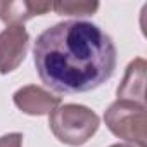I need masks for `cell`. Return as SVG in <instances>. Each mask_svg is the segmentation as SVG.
<instances>
[{"label": "cell", "mask_w": 147, "mask_h": 147, "mask_svg": "<svg viewBox=\"0 0 147 147\" xmlns=\"http://www.w3.org/2000/svg\"><path fill=\"white\" fill-rule=\"evenodd\" d=\"M113 38L90 21H64L42 31L33 45V61L43 85L59 94L99 88L116 69Z\"/></svg>", "instance_id": "1"}, {"label": "cell", "mask_w": 147, "mask_h": 147, "mask_svg": "<svg viewBox=\"0 0 147 147\" xmlns=\"http://www.w3.org/2000/svg\"><path fill=\"white\" fill-rule=\"evenodd\" d=\"M99 125V116L82 104H61L49 114V126L54 137L73 147L87 144L97 133Z\"/></svg>", "instance_id": "2"}, {"label": "cell", "mask_w": 147, "mask_h": 147, "mask_svg": "<svg viewBox=\"0 0 147 147\" xmlns=\"http://www.w3.org/2000/svg\"><path fill=\"white\" fill-rule=\"evenodd\" d=\"M104 121L113 135L137 147H145V106L128 100H116L106 109Z\"/></svg>", "instance_id": "3"}, {"label": "cell", "mask_w": 147, "mask_h": 147, "mask_svg": "<svg viewBox=\"0 0 147 147\" xmlns=\"http://www.w3.org/2000/svg\"><path fill=\"white\" fill-rule=\"evenodd\" d=\"M30 47V35L24 26H7L0 33V75L16 71L24 61Z\"/></svg>", "instance_id": "4"}, {"label": "cell", "mask_w": 147, "mask_h": 147, "mask_svg": "<svg viewBox=\"0 0 147 147\" xmlns=\"http://www.w3.org/2000/svg\"><path fill=\"white\" fill-rule=\"evenodd\" d=\"M12 100L19 111H23L28 116H43L50 114L55 107L61 106V97L54 95L52 92L36 87V85H26L14 92Z\"/></svg>", "instance_id": "5"}, {"label": "cell", "mask_w": 147, "mask_h": 147, "mask_svg": "<svg viewBox=\"0 0 147 147\" xmlns=\"http://www.w3.org/2000/svg\"><path fill=\"white\" fill-rule=\"evenodd\" d=\"M145 69L147 62L142 57L133 59L125 71V76L116 90L118 100H128L145 106Z\"/></svg>", "instance_id": "6"}, {"label": "cell", "mask_w": 147, "mask_h": 147, "mask_svg": "<svg viewBox=\"0 0 147 147\" xmlns=\"http://www.w3.org/2000/svg\"><path fill=\"white\" fill-rule=\"evenodd\" d=\"M52 9L50 2L31 0H0V21L7 26H23L35 16H43Z\"/></svg>", "instance_id": "7"}, {"label": "cell", "mask_w": 147, "mask_h": 147, "mask_svg": "<svg viewBox=\"0 0 147 147\" xmlns=\"http://www.w3.org/2000/svg\"><path fill=\"white\" fill-rule=\"evenodd\" d=\"M99 9V2H76V0H61L52 4V11H55L59 16H92Z\"/></svg>", "instance_id": "8"}, {"label": "cell", "mask_w": 147, "mask_h": 147, "mask_svg": "<svg viewBox=\"0 0 147 147\" xmlns=\"http://www.w3.org/2000/svg\"><path fill=\"white\" fill-rule=\"evenodd\" d=\"M23 133L14 131L0 137V147H23Z\"/></svg>", "instance_id": "9"}, {"label": "cell", "mask_w": 147, "mask_h": 147, "mask_svg": "<svg viewBox=\"0 0 147 147\" xmlns=\"http://www.w3.org/2000/svg\"><path fill=\"white\" fill-rule=\"evenodd\" d=\"M109 147H137V145H133V144H113Z\"/></svg>", "instance_id": "10"}]
</instances>
